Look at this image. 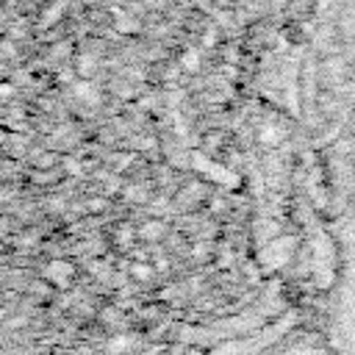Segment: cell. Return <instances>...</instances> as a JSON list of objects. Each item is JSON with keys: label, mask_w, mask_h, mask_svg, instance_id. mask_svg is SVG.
<instances>
[{"label": "cell", "mask_w": 355, "mask_h": 355, "mask_svg": "<svg viewBox=\"0 0 355 355\" xmlns=\"http://www.w3.org/2000/svg\"><path fill=\"white\" fill-rule=\"evenodd\" d=\"M338 25H341V36H344L347 47L355 53V0H344Z\"/></svg>", "instance_id": "1"}]
</instances>
